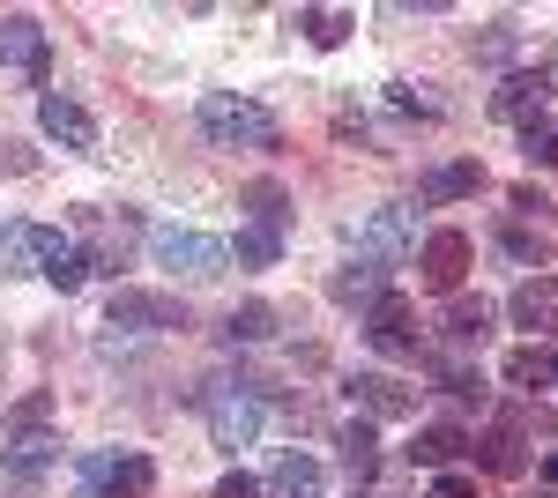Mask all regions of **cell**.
<instances>
[{"instance_id":"cell-1","label":"cell","mask_w":558,"mask_h":498,"mask_svg":"<svg viewBox=\"0 0 558 498\" xmlns=\"http://www.w3.org/2000/svg\"><path fill=\"white\" fill-rule=\"evenodd\" d=\"M268 379H202L194 387V410H209V439L223 447V454H239V447H254L260 424H268Z\"/></svg>"},{"instance_id":"cell-2","label":"cell","mask_w":558,"mask_h":498,"mask_svg":"<svg viewBox=\"0 0 558 498\" xmlns=\"http://www.w3.org/2000/svg\"><path fill=\"white\" fill-rule=\"evenodd\" d=\"M194 126L209 134L216 149H276L283 142V120L268 105H254V97H239V89H209L194 105Z\"/></svg>"},{"instance_id":"cell-3","label":"cell","mask_w":558,"mask_h":498,"mask_svg":"<svg viewBox=\"0 0 558 498\" xmlns=\"http://www.w3.org/2000/svg\"><path fill=\"white\" fill-rule=\"evenodd\" d=\"M149 491H157V461L149 454L105 447V454L75 461V498H149Z\"/></svg>"},{"instance_id":"cell-4","label":"cell","mask_w":558,"mask_h":498,"mask_svg":"<svg viewBox=\"0 0 558 498\" xmlns=\"http://www.w3.org/2000/svg\"><path fill=\"white\" fill-rule=\"evenodd\" d=\"M149 253H157V268H165L172 283H216V276L231 268V246L209 239V231H157Z\"/></svg>"},{"instance_id":"cell-5","label":"cell","mask_w":558,"mask_h":498,"mask_svg":"<svg viewBox=\"0 0 558 498\" xmlns=\"http://www.w3.org/2000/svg\"><path fill=\"white\" fill-rule=\"evenodd\" d=\"M417 253V208L410 202H387L357 223V260H380V268H402Z\"/></svg>"},{"instance_id":"cell-6","label":"cell","mask_w":558,"mask_h":498,"mask_svg":"<svg viewBox=\"0 0 558 498\" xmlns=\"http://www.w3.org/2000/svg\"><path fill=\"white\" fill-rule=\"evenodd\" d=\"M112 328H149V335H172V328H194L186 297L172 291H134V283H112V305H105Z\"/></svg>"},{"instance_id":"cell-7","label":"cell","mask_w":558,"mask_h":498,"mask_svg":"<svg viewBox=\"0 0 558 498\" xmlns=\"http://www.w3.org/2000/svg\"><path fill=\"white\" fill-rule=\"evenodd\" d=\"M343 394L357 402L365 424H402V416H417V394L425 387H410V379H395V373H350Z\"/></svg>"},{"instance_id":"cell-8","label":"cell","mask_w":558,"mask_h":498,"mask_svg":"<svg viewBox=\"0 0 558 498\" xmlns=\"http://www.w3.org/2000/svg\"><path fill=\"white\" fill-rule=\"evenodd\" d=\"M38 126H45V142H60V149H75V157H97V120H89V105L75 89H45Z\"/></svg>"},{"instance_id":"cell-9","label":"cell","mask_w":558,"mask_h":498,"mask_svg":"<svg viewBox=\"0 0 558 498\" xmlns=\"http://www.w3.org/2000/svg\"><path fill=\"white\" fill-rule=\"evenodd\" d=\"M470 231H432L425 246H417V276H425V291H447V297H462V283H470Z\"/></svg>"},{"instance_id":"cell-10","label":"cell","mask_w":558,"mask_h":498,"mask_svg":"<svg viewBox=\"0 0 558 498\" xmlns=\"http://www.w3.org/2000/svg\"><path fill=\"white\" fill-rule=\"evenodd\" d=\"M365 342H373L380 357H417V342H425V335H417V313H410V297L387 291L380 305L365 313Z\"/></svg>"},{"instance_id":"cell-11","label":"cell","mask_w":558,"mask_h":498,"mask_svg":"<svg viewBox=\"0 0 558 498\" xmlns=\"http://www.w3.org/2000/svg\"><path fill=\"white\" fill-rule=\"evenodd\" d=\"M544 97H551V75H536V68H514L507 83L492 89V120L536 126V120H544Z\"/></svg>"},{"instance_id":"cell-12","label":"cell","mask_w":558,"mask_h":498,"mask_svg":"<svg viewBox=\"0 0 558 498\" xmlns=\"http://www.w3.org/2000/svg\"><path fill=\"white\" fill-rule=\"evenodd\" d=\"M38 276L52 283V291H83V283H89V253H83V239H68V231H45Z\"/></svg>"},{"instance_id":"cell-13","label":"cell","mask_w":558,"mask_h":498,"mask_svg":"<svg viewBox=\"0 0 558 498\" xmlns=\"http://www.w3.org/2000/svg\"><path fill=\"white\" fill-rule=\"evenodd\" d=\"M0 68H31V83H45V23L38 15H0Z\"/></svg>"},{"instance_id":"cell-14","label":"cell","mask_w":558,"mask_h":498,"mask_svg":"<svg viewBox=\"0 0 558 498\" xmlns=\"http://www.w3.org/2000/svg\"><path fill=\"white\" fill-rule=\"evenodd\" d=\"M507 313H514V328L551 335V328H558V276H529V283H514Z\"/></svg>"},{"instance_id":"cell-15","label":"cell","mask_w":558,"mask_h":498,"mask_svg":"<svg viewBox=\"0 0 558 498\" xmlns=\"http://www.w3.org/2000/svg\"><path fill=\"white\" fill-rule=\"evenodd\" d=\"M320 491H328V469L313 454H276L268 484H260V498H320Z\"/></svg>"},{"instance_id":"cell-16","label":"cell","mask_w":558,"mask_h":498,"mask_svg":"<svg viewBox=\"0 0 558 498\" xmlns=\"http://www.w3.org/2000/svg\"><path fill=\"white\" fill-rule=\"evenodd\" d=\"M387 276H395V268H380V260H343V276L328 283V297H336V305H357V313H373V305L387 297Z\"/></svg>"},{"instance_id":"cell-17","label":"cell","mask_w":558,"mask_h":498,"mask_svg":"<svg viewBox=\"0 0 558 498\" xmlns=\"http://www.w3.org/2000/svg\"><path fill=\"white\" fill-rule=\"evenodd\" d=\"M521 439H529V432H514V424H492L484 439H470L476 469H492V476H521V469H529V454H521Z\"/></svg>"},{"instance_id":"cell-18","label":"cell","mask_w":558,"mask_h":498,"mask_svg":"<svg viewBox=\"0 0 558 498\" xmlns=\"http://www.w3.org/2000/svg\"><path fill=\"white\" fill-rule=\"evenodd\" d=\"M470 194H484V165L476 157H462V165H439V171H425V186H417V202H470Z\"/></svg>"},{"instance_id":"cell-19","label":"cell","mask_w":558,"mask_h":498,"mask_svg":"<svg viewBox=\"0 0 558 498\" xmlns=\"http://www.w3.org/2000/svg\"><path fill=\"white\" fill-rule=\"evenodd\" d=\"M336 447H343L350 491H357V484H373V476H380V439H373V424H365V416H350L343 432H336Z\"/></svg>"},{"instance_id":"cell-20","label":"cell","mask_w":558,"mask_h":498,"mask_svg":"<svg viewBox=\"0 0 558 498\" xmlns=\"http://www.w3.org/2000/svg\"><path fill=\"white\" fill-rule=\"evenodd\" d=\"M45 223H0V276H38Z\"/></svg>"},{"instance_id":"cell-21","label":"cell","mask_w":558,"mask_h":498,"mask_svg":"<svg viewBox=\"0 0 558 498\" xmlns=\"http://www.w3.org/2000/svg\"><path fill=\"white\" fill-rule=\"evenodd\" d=\"M239 208H246V223H260V231H291V194H283L276 179H254V186L239 194Z\"/></svg>"},{"instance_id":"cell-22","label":"cell","mask_w":558,"mask_h":498,"mask_svg":"<svg viewBox=\"0 0 558 498\" xmlns=\"http://www.w3.org/2000/svg\"><path fill=\"white\" fill-rule=\"evenodd\" d=\"M462 454H470V432H454V424H425V432H417V447H410L417 469H454Z\"/></svg>"},{"instance_id":"cell-23","label":"cell","mask_w":558,"mask_h":498,"mask_svg":"<svg viewBox=\"0 0 558 498\" xmlns=\"http://www.w3.org/2000/svg\"><path fill=\"white\" fill-rule=\"evenodd\" d=\"M439 328H447V342H454V350H476V342L492 335V305H484V297H454Z\"/></svg>"},{"instance_id":"cell-24","label":"cell","mask_w":558,"mask_h":498,"mask_svg":"<svg viewBox=\"0 0 558 498\" xmlns=\"http://www.w3.org/2000/svg\"><path fill=\"white\" fill-rule=\"evenodd\" d=\"M268 335H276V305H231V320H223V342H231V350H254V342H268Z\"/></svg>"},{"instance_id":"cell-25","label":"cell","mask_w":558,"mask_h":498,"mask_svg":"<svg viewBox=\"0 0 558 498\" xmlns=\"http://www.w3.org/2000/svg\"><path fill=\"white\" fill-rule=\"evenodd\" d=\"M52 461H60V439H52V432H38V439H15V447H8V476H15V484H38Z\"/></svg>"},{"instance_id":"cell-26","label":"cell","mask_w":558,"mask_h":498,"mask_svg":"<svg viewBox=\"0 0 558 498\" xmlns=\"http://www.w3.org/2000/svg\"><path fill=\"white\" fill-rule=\"evenodd\" d=\"M291 23H299V31H305L313 45H320V52H336V45H343L350 31H357V15H343V8H299Z\"/></svg>"},{"instance_id":"cell-27","label":"cell","mask_w":558,"mask_h":498,"mask_svg":"<svg viewBox=\"0 0 558 498\" xmlns=\"http://www.w3.org/2000/svg\"><path fill=\"white\" fill-rule=\"evenodd\" d=\"M231 260H239V268H276V260H283V231L239 223V239H231Z\"/></svg>"},{"instance_id":"cell-28","label":"cell","mask_w":558,"mask_h":498,"mask_svg":"<svg viewBox=\"0 0 558 498\" xmlns=\"http://www.w3.org/2000/svg\"><path fill=\"white\" fill-rule=\"evenodd\" d=\"M499 379H507V387H551V350H536V342H521V350H507V365H499Z\"/></svg>"},{"instance_id":"cell-29","label":"cell","mask_w":558,"mask_h":498,"mask_svg":"<svg viewBox=\"0 0 558 498\" xmlns=\"http://www.w3.org/2000/svg\"><path fill=\"white\" fill-rule=\"evenodd\" d=\"M499 253H507L514 268H536V276H544V260H551L544 231H521V223H507V231H499Z\"/></svg>"},{"instance_id":"cell-30","label":"cell","mask_w":558,"mask_h":498,"mask_svg":"<svg viewBox=\"0 0 558 498\" xmlns=\"http://www.w3.org/2000/svg\"><path fill=\"white\" fill-rule=\"evenodd\" d=\"M45 424H52V394H23V402H15V410H8V439H38Z\"/></svg>"},{"instance_id":"cell-31","label":"cell","mask_w":558,"mask_h":498,"mask_svg":"<svg viewBox=\"0 0 558 498\" xmlns=\"http://www.w3.org/2000/svg\"><path fill=\"white\" fill-rule=\"evenodd\" d=\"M521 157H529L536 171H558V126H551V120L521 126Z\"/></svg>"},{"instance_id":"cell-32","label":"cell","mask_w":558,"mask_h":498,"mask_svg":"<svg viewBox=\"0 0 558 498\" xmlns=\"http://www.w3.org/2000/svg\"><path fill=\"white\" fill-rule=\"evenodd\" d=\"M387 105L410 112V120H439V97H432L425 83H387Z\"/></svg>"},{"instance_id":"cell-33","label":"cell","mask_w":558,"mask_h":498,"mask_svg":"<svg viewBox=\"0 0 558 498\" xmlns=\"http://www.w3.org/2000/svg\"><path fill=\"white\" fill-rule=\"evenodd\" d=\"M507 52H514V23L499 15V23H492V31L476 38V60H507Z\"/></svg>"},{"instance_id":"cell-34","label":"cell","mask_w":558,"mask_h":498,"mask_svg":"<svg viewBox=\"0 0 558 498\" xmlns=\"http://www.w3.org/2000/svg\"><path fill=\"white\" fill-rule=\"evenodd\" d=\"M432 498H476V476H462V469H439V476H432Z\"/></svg>"},{"instance_id":"cell-35","label":"cell","mask_w":558,"mask_h":498,"mask_svg":"<svg viewBox=\"0 0 558 498\" xmlns=\"http://www.w3.org/2000/svg\"><path fill=\"white\" fill-rule=\"evenodd\" d=\"M209 498H260V484L246 476V469H231V476H223V484H216Z\"/></svg>"},{"instance_id":"cell-36","label":"cell","mask_w":558,"mask_h":498,"mask_svg":"<svg viewBox=\"0 0 558 498\" xmlns=\"http://www.w3.org/2000/svg\"><path fill=\"white\" fill-rule=\"evenodd\" d=\"M514 208H521V216H544L551 202H544V186H514Z\"/></svg>"},{"instance_id":"cell-37","label":"cell","mask_w":558,"mask_h":498,"mask_svg":"<svg viewBox=\"0 0 558 498\" xmlns=\"http://www.w3.org/2000/svg\"><path fill=\"white\" fill-rule=\"evenodd\" d=\"M0 171H31V157H23L15 142H0Z\"/></svg>"},{"instance_id":"cell-38","label":"cell","mask_w":558,"mask_h":498,"mask_svg":"<svg viewBox=\"0 0 558 498\" xmlns=\"http://www.w3.org/2000/svg\"><path fill=\"white\" fill-rule=\"evenodd\" d=\"M544 484H558V447H551V454H544Z\"/></svg>"},{"instance_id":"cell-39","label":"cell","mask_w":558,"mask_h":498,"mask_svg":"<svg viewBox=\"0 0 558 498\" xmlns=\"http://www.w3.org/2000/svg\"><path fill=\"white\" fill-rule=\"evenodd\" d=\"M551 387H558V350H551Z\"/></svg>"},{"instance_id":"cell-40","label":"cell","mask_w":558,"mask_h":498,"mask_svg":"<svg viewBox=\"0 0 558 498\" xmlns=\"http://www.w3.org/2000/svg\"><path fill=\"white\" fill-rule=\"evenodd\" d=\"M350 498H373V491H350Z\"/></svg>"},{"instance_id":"cell-41","label":"cell","mask_w":558,"mask_h":498,"mask_svg":"<svg viewBox=\"0 0 558 498\" xmlns=\"http://www.w3.org/2000/svg\"><path fill=\"white\" fill-rule=\"evenodd\" d=\"M551 89H558V75H551Z\"/></svg>"}]
</instances>
